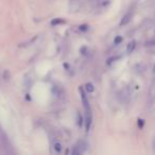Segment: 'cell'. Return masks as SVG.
<instances>
[{
    "instance_id": "6da1fadb",
    "label": "cell",
    "mask_w": 155,
    "mask_h": 155,
    "mask_svg": "<svg viewBox=\"0 0 155 155\" xmlns=\"http://www.w3.org/2000/svg\"><path fill=\"white\" fill-rule=\"evenodd\" d=\"M12 147L10 144V141L8 139L7 134L3 132V130L0 127V151L5 153H10L12 152Z\"/></svg>"
},
{
    "instance_id": "7a4b0ae2",
    "label": "cell",
    "mask_w": 155,
    "mask_h": 155,
    "mask_svg": "<svg viewBox=\"0 0 155 155\" xmlns=\"http://www.w3.org/2000/svg\"><path fill=\"white\" fill-rule=\"evenodd\" d=\"M82 100H83V105H84L85 108V125H86V130L88 131L91 123V110L88 103V100H87L86 96L83 93H82Z\"/></svg>"
},
{
    "instance_id": "3957f363",
    "label": "cell",
    "mask_w": 155,
    "mask_h": 155,
    "mask_svg": "<svg viewBox=\"0 0 155 155\" xmlns=\"http://www.w3.org/2000/svg\"><path fill=\"white\" fill-rule=\"evenodd\" d=\"M148 103H149V107L150 108H152L155 106V79L153 80L150 89H149Z\"/></svg>"
},
{
    "instance_id": "277c9868",
    "label": "cell",
    "mask_w": 155,
    "mask_h": 155,
    "mask_svg": "<svg viewBox=\"0 0 155 155\" xmlns=\"http://www.w3.org/2000/svg\"><path fill=\"white\" fill-rule=\"evenodd\" d=\"M131 95H132V91H130L129 87L124 88L122 91H121V94H120L121 101H122V102H127L130 100V98H131Z\"/></svg>"
},
{
    "instance_id": "5b68a950",
    "label": "cell",
    "mask_w": 155,
    "mask_h": 155,
    "mask_svg": "<svg viewBox=\"0 0 155 155\" xmlns=\"http://www.w3.org/2000/svg\"><path fill=\"white\" fill-rule=\"evenodd\" d=\"M132 17H133V11H132V10H130V11L122 17V20H121L120 25H121V26H125V25H127L130 21H131Z\"/></svg>"
},
{
    "instance_id": "8992f818",
    "label": "cell",
    "mask_w": 155,
    "mask_h": 155,
    "mask_svg": "<svg viewBox=\"0 0 155 155\" xmlns=\"http://www.w3.org/2000/svg\"><path fill=\"white\" fill-rule=\"evenodd\" d=\"M84 142H79V143L77 144V146L74 147V150H73V154H81V153H83L85 151V148H83V146H84Z\"/></svg>"
},
{
    "instance_id": "52a82bcc",
    "label": "cell",
    "mask_w": 155,
    "mask_h": 155,
    "mask_svg": "<svg viewBox=\"0 0 155 155\" xmlns=\"http://www.w3.org/2000/svg\"><path fill=\"white\" fill-rule=\"evenodd\" d=\"M135 48H136V43L134 41H131V43H129V45L127 47V53H132L135 50Z\"/></svg>"
},
{
    "instance_id": "ba28073f",
    "label": "cell",
    "mask_w": 155,
    "mask_h": 155,
    "mask_svg": "<svg viewBox=\"0 0 155 155\" xmlns=\"http://www.w3.org/2000/svg\"><path fill=\"white\" fill-rule=\"evenodd\" d=\"M54 149H55L56 152H61V150H62V147H61V143L56 142V143L54 144Z\"/></svg>"
},
{
    "instance_id": "9c48e42d",
    "label": "cell",
    "mask_w": 155,
    "mask_h": 155,
    "mask_svg": "<svg viewBox=\"0 0 155 155\" xmlns=\"http://www.w3.org/2000/svg\"><path fill=\"white\" fill-rule=\"evenodd\" d=\"M85 86H86V89L88 91H94V86H93V84H91V83H87Z\"/></svg>"
},
{
    "instance_id": "30bf717a",
    "label": "cell",
    "mask_w": 155,
    "mask_h": 155,
    "mask_svg": "<svg viewBox=\"0 0 155 155\" xmlns=\"http://www.w3.org/2000/svg\"><path fill=\"white\" fill-rule=\"evenodd\" d=\"M122 41V38H121V37H119V38L117 37L116 41H115V43H119V41Z\"/></svg>"
},
{
    "instance_id": "8fae6325",
    "label": "cell",
    "mask_w": 155,
    "mask_h": 155,
    "mask_svg": "<svg viewBox=\"0 0 155 155\" xmlns=\"http://www.w3.org/2000/svg\"><path fill=\"white\" fill-rule=\"evenodd\" d=\"M153 149L155 150V138H154V141H153Z\"/></svg>"
},
{
    "instance_id": "7c38bea8",
    "label": "cell",
    "mask_w": 155,
    "mask_h": 155,
    "mask_svg": "<svg viewBox=\"0 0 155 155\" xmlns=\"http://www.w3.org/2000/svg\"><path fill=\"white\" fill-rule=\"evenodd\" d=\"M154 72H155V66H154Z\"/></svg>"
}]
</instances>
